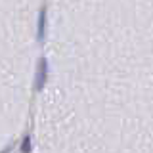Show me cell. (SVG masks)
Here are the masks:
<instances>
[{
  "mask_svg": "<svg viewBox=\"0 0 153 153\" xmlns=\"http://www.w3.org/2000/svg\"><path fill=\"white\" fill-rule=\"evenodd\" d=\"M46 79H48V63H46L44 57H42L40 63H38L36 76H35V90H42V86L46 84Z\"/></svg>",
  "mask_w": 153,
  "mask_h": 153,
  "instance_id": "cell-1",
  "label": "cell"
},
{
  "mask_svg": "<svg viewBox=\"0 0 153 153\" xmlns=\"http://www.w3.org/2000/svg\"><path fill=\"white\" fill-rule=\"evenodd\" d=\"M44 29H46V12L40 10V17H38V40L44 38Z\"/></svg>",
  "mask_w": 153,
  "mask_h": 153,
  "instance_id": "cell-2",
  "label": "cell"
},
{
  "mask_svg": "<svg viewBox=\"0 0 153 153\" xmlns=\"http://www.w3.org/2000/svg\"><path fill=\"white\" fill-rule=\"evenodd\" d=\"M21 151H31V138H25V142L21 146Z\"/></svg>",
  "mask_w": 153,
  "mask_h": 153,
  "instance_id": "cell-3",
  "label": "cell"
}]
</instances>
